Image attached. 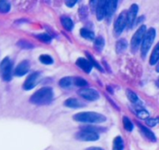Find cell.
Wrapping results in <instances>:
<instances>
[{
    "instance_id": "6da1fadb",
    "label": "cell",
    "mask_w": 159,
    "mask_h": 150,
    "mask_svg": "<svg viewBox=\"0 0 159 150\" xmlns=\"http://www.w3.org/2000/svg\"><path fill=\"white\" fill-rule=\"evenodd\" d=\"M53 96L54 94L52 88H42L32 95L30 102L36 105H47L51 103Z\"/></svg>"
},
{
    "instance_id": "7a4b0ae2",
    "label": "cell",
    "mask_w": 159,
    "mask_h": 150,
    "mask_svg": "<svg viewBox=\"0 0 159 150\" xmlns=\"http://www.w3.org/2000/svg\"><path fill=\"white\" fill-rule=\"evenodd\" d=\"M73 119L77 122L82 123H90V124H101L106 122L107 118L100 113L97 112H79L74 115Z\"/></svg>"
},
{
    "instance_id": "3957f363",
    "label": "cell",
    "mask_w": 159,
    "mask_h": 150,
    "mask_svg": "<svg viewBox=\"0 0 159 150\" xmlns=\"http://www.w3.org/2000/svg\"><path fill=\"white\" fill-rule=\"evenodd\" d=\"M156 38V30L153 27H150L149 29L146 30L143 41L141 43V56L143 58L146 57L148 54L150 47L152 45L153 41Z\"/></svg>"
},
{
    "instance_id": "277c9868",
    "label": "cell",
    "mask_w": 159,
    "mask_h": 150,
    "mask_svg": "<svg viewBox=\"0 0 159 150\" xmlns=\"http://www.w3.org/2000/svg\"><path fill=\"white\" fill-rule=\"evenodd\" d=\"M75 137L77 140H81V141H96L99 138L97 132L89 129L87 127H84L83 130L77 132Z\"/></svg>"
},
{
    "instance_id": "5b68a950",
    "label": "cell",
    "mask_w": 159,
    "mask_h": 150,
    "mask_svg": "<svg viewBox=\"0 0 159 150\" xmlns=\"http://www.w3.org/2000/svg\"><path fill=\"white\" fill-rule=\"evenodd\" d=\"M146 26H141L139 27L138 29L136 30V32L134 34L133 37L131 39V42H130V46H131V51L132 52H136L138 51L139 47L141 46V43L143 41V38L144 35L146 33Z\"/></svg>"
},
{
    "instance_id": "8992f818",
    "label": "cell",
    "mask_w": 159,
    "mask_h": 150,
    "mask_svg": "<svg viewBox=\"0 0 159 150\" xmlns=\"http://www.w3.org/2000/svg\"><path fill=\"white\" fill-rule=\"evenodd\" d=\"M11 70L12 65L9 57H5L0 65V72L3 80L5 81H9L11 80Z\"/></svg>"
},
{
    "instance_id": "52a82bcc",
    "label": "cell",
    "mask_w": 159,
    "mask_h": 150,
    "mask_svg": "<svg viewBox=\"0 0 159 150\" xmlns=\"http://www.w3.org/2000/svg\"><path fill=\"white\" fill-rule=\"evenodd\" d=\"M127 27V11H123L120 15L118 16L117 20L114 23V35L119 36L123 32L124 28Z\"/></svg>"
},
{
    "instance_id": "ba28073f",
    "label": "cell",
    "mask_w": 159,
    "mask_h": 150,
    "mask_svg": "<svg viewBox=\"0 0 159 150\" xmlns=\"http://www.w3.org/2000/svg\"><path fill=\"white\" fill-rule=\"evenodd\" d=\"M78 94L87 101H97L99 98V94L97 90L93 88H82L78 91Z\"/></svg>"
},
{
    "instance_id": "9c48e42d",
    "label": "cell",
    "mask_w": 159,
    "mask_h": 150,
    "mask_svg": "<svg viewBox=\"0 0 159 150\" xmlns=\"http://www.w3.org/2000/svg\"><path fill=\"white\" fill-rule=\"evenodd\" d=\"M138 12V5L134 4L130 6L129 10L127 12V27L132 28L136 20V15Z\"/></svg>"
},
{
    "instance_id": "30bf717a",
    "label": "cell",
    "mask_w": 159,
    "mask_h": 150,
    "mask_svg": "<svg viewBox=\"0 0 159 150\" xmlns=\"http://www.w3.org/2000/svg\"><path fill=\"white\" fill-rule=\"evenodd\" d=\"M40 80V73H34L26 78V81L23 84V88L25 90H31L36 86Z\"/></svg>"
},
{
    "instance_id": "8fae6325",
    "label": "cell",
    "mask_w": 159,
    "mask_h": 150,
    "mask_svg": "<svg viewBox=\"0 0 159 150\" xmlns=\"http://www.w3.org/2000/svg\"><path fill=\"white\" fill-rule=\"evenodd\" d=\"M107 0H98L96 5V16L98 21H102L106 15V7Z\"/></svg>"
},
{
    "instance_id": "7c38bea8",
    "label": "cell",
    "mask_w": 159,
    "mask_h": 150,
    "mask_svg": "<svg viewBox=\"0 0 159 150\" xmlns=\"http://www.w3.org/2000/svg\"><path fill=\"white\" fill-rule=\"evenodd\" d=\"M118 5V0H107V7H106V15L107 20H110L115 12Z\"/></svg>"
},
{
    "instance_id": "4fadbf2b",
    "label": "cell",
    "mask_w": 159,
    "mask_h": 150,
    "mask_svg": "<svg viewBox=\"0 0 159 150\" xmlns=\"http://www.w3.org/2000/svg\"><path fill=\"white\" fill-rule=\"evenodd\" d=\"M30 69V64L27 60H24L20 62L15 69L16 76H24L25 74L28 73Z\"/></svg>"
},
{
    "instance_id": "5bb4252c",
    "label": "cell",
    "mask_w": 159,
    "mask_h": 150,
    "mask_svg": "<svg viewBox=\"0 0 159 150\" xmlns=\"http://www.w3.org/2000/svg\"><path fill=\"white\" fill-rule=\"evenodd\" d=\"M77 65L78 67L81 68L83 71L86 73H90V72H91L92 69H93V65H92L91 62H90L89 60H87V59L84 58V57H79V58L77 59Z\"/></svg>"
},
{
    "instance_id": "9a60e30c",
    "label": "cell",
    "mask_w": 159,
    "mask_h": 150,
    "mask_svg": "<svg viewBox=\"0 0 159 150\" xmlns=\"http://www.w3.org/2000/svg\"><path fill=\"white\" fill-rule=\"evenodd\" d=\"M64 105L67 106V107H69V108H74V109H76V108H82V107L84 106V104H83L82 102H80L77 99L75 98H69L68 100H66L64 102Z\"/></svg>"
},
{
    "instance_id": "2e32d148",
    "label": "cell",
    "mask_w": 159,
    "mask_h": 150,
    "mask_svg": "<svg viewBox=\"0 0 159 150\" xmlns=\"http://www.w3.org/2000/svg\"><path fill=\"white\" fill-rule=\"evenodd\" d=\"M159 61V41L157 43V45L155 46L153 51L150 55L149 57V64L151 65H155Z\"/></svg>"
},
{
    "instance_id": "e0dca14e",
    "label": "cell",
    "mask_w": 159,
    "mask_h": 150,
    "mask_svg": "<svg viewBox=\"0 0 159 150\" xmlns=\"http://www.w3.org/2000/svg\"><path fill=\"white\" fill-rule=\"evenodd\" d=\"M61 23H62L63 28H65L67 31H70V30H72L73 26H74L73 21H72L71 19L69 18V17H67V16H62V17H61Z\"/></svg>"
},
{
    "instance_id": "ac0fdd59",
    "label": "cell",
    "mask_w": 159,
    "mask_h": 150,
    "mask_svg": "<svg viewBox=\"0 0 159 150\" xmlns=\"http://www.w3.org/2000/svg\"><path fill=\"white\" fill-rule=\"evenodd\" d=\"M139 126H140V128L142 130V133H143L144 136L148 139L150 141H152V142H155V141H157V138H156V136L155 134L150 131L149 129H148L147 127H145V126H143V125H141V124H139Z\"/></svg>"
},
{
    "instance_id": "d6986e66",
    "label": "cell",
    "mask_w": 159,
    "mask_h": 150,
    "mask_svg": "<svg viewBox=\"0 0 159 150\" xmlns=\"http://www.w3.org/2000/svg\"><path fill=\"white\" fill-rule=\"evenodd\" d=\"M124 141L120 136H117L114 138L113 144V150H123Z\"/></svg>"
},
{
    "instance_id": "ffe728a7",
    "label": "cell",
    "mask_w": 159,
    "mask_h": 150,
    "mask_svg": "<svg viewBox=\"0 0 159 150\" xmlns=\"http://www.w3.org/2000/svg\"><path fill=\"white\" fill-rule=\"evenodd\" d=\"M80 35L83 38L89 40V41H93L95 39V36H94V33L91 30H89L87 28H81L80 30Z\"/></svg>"
},
{
    "instance_id": "44dd1931",
    "label": "cell",
    "mask_w": 159,
    "mask_h": 150,
    "mask_svg": "<svg viewBox=\"0 0 159 150\" xmlns=\"http://www.w3.org/2000/svg\"><path fill=\"white\" fill-rule=\"evenodd\" d=\"M59 84L62 88H70V86H72V84H74V79L71 77H64L60 80Z\"/></svg>"
},
{
    "instance_id": "7402d4cb",
    "label": "cell",
    "mask_w": 159,
    "mask_h": 150,
    "mask_svg": "<svg viewBox=\"0 0 159 150\" xmlns=\"http://www.w3.org/2000/svg\"><path fill=\"white\" fill-rule=\"evenodd\" d=\"M127 47H128V41L125 39H120L116 43V51L117 53H122L124 51H126Z\"/></svg>"
},
{
    "instance_id": "603a6c76",
    "label": "cell",
    "mask_w": 159,
    "mask_h": 150,
    "mask_svg": "<svg viewBox=\"0 0 159 150\" xmlns=\"http://www.w3.org/2000/svg\"><path fill=\"white\" fill-rule=\"evenodd\" d=\"M104 45H105V40H104V38L102 36H98L95 39V41H94V48H95V50L97 51H102Z\"/></svg>"
},
{
    "instance_id": "cb8c5ba5",
    "label": "cell",
    "mask_w": 159,
    "mask_h": 150,
    "mask_svg": "<svg viewBox=\"0 0 159 150\" xmlns=\"http://www.w3.org/2000/svg\"><path fill=\"white\" fill-rule=\"evenodd\" d=\"M11 9V5L8 0H0V12L7 13Z\"/></svg>"
},
{
    "instance_id": "d4e9b609",
    "label": "cell",
    "mask_w": 159,
    "mask_h": 150,
    "mask_svg": "<svg viewBox=\"0 0 159 150\" xmlns=\"http://www.w3.org/2000/svg\"><path fill=\"white\" fill-rule=\"evenodd\" d=\"M126 93H127V96H128V100H129L131 103L135 104V103H137V102H138V96H137V94L134 93V92H133L132 90L128 89Z\"/></svg>"
},
{
    "instance_id": "484cf974",
    "label": "cell",
    "mask_w": 159,
    "mask_h": 150,
    "mask_svg": "<svg viewBox=\"0 0 159 150\" xmlns=\"http://www.w3.org/2000/svg\"><path fill=\"white\" fill-rule=\"evenodd\" d=\"M86 55H87V57H88V60L91 62V64H92V65H93V66L96 67L98 70H99V71H101V72H104V69L102 68V66H101V65H99V64H98V63L97 61H96V60H95V59H94V58H93V57H92L89 53H88V52H86Z\"/></svg>"
},
{
    "instance_id": "4316f807",
    "label": "cell",
    "mask_w": 159,
    "mask_h": 150,
    "mask_svg": "<svg viewBox=\"0 0 159 150\" xmlns=\"http://www.w3.org/2000/svg\"><path fill=\"white\" fill-rule=\"evenodd\" d=\"M123 126L125 130H127L128 132H131L134 128V125L132 122L130 121V119L127 118V117H123Z\"/></svg>"
},
{
    "instance_id": "83f0119b",
    "label": "cell",
    "mask_w": 159,
    "mask_h": 150,
    "mask_svg": "<svg viewBox=\"0 0 159 150\" xmlns=\"http://www.w3.org/2000/svg\"><path fill=\"white\" fill-rule=\"evenodd\" d=\"M40 61L44 65H51L53 64V58L49 55H41L40 57Z\"/></svg>"
},
{
    "instance_id": "f1b7e54d",
    "label": "cell",
    "mask_w": 159,
    "mask_h": 150,
    "mask_svg": "<svg viewBox=\"0 0 159 150\" xmlns=\"http://www.w3.org/2000/svg\"><path fill=\"white\" fill-rule=\"evenodd\" d=\"M87 81L84 80L82 78H76V79H74V85H76L77 87L84 88V87L87 86Z\"/></svg>"
},
{
    "instance_id": "f546056e",
    "label": "cell",
    "mask_w": 159,
    "mask_h": 150,
    "mask_svg": "<svg viewBox=\"0 0 159 150\" xmlns=\"http://www.w3.org/2000/svg\"><path fill=\"white\" fill-rule=\"evenodd\" d=\"M136 115H137V117H138V118H140V119H148L149 116V112H148L146 109H138V110L136 111Z\"/></svg>"
},
{
    "instance_id": "4dcf8cb0",
    "label": "cell",
    "mask_w": 159,
    "mask_h": 150,
    "mask_svg": "<svg viewBox=\"0 0 159 150\" xmlns=\"http://www.w3.org/2000/svg\"><path fill=\"white\" fill-rule=\"evenodd\" d=\"M36 37L41 41H45V42H49L52 39L51 36L48 34H41V35H38Z\"/></svg>"
},
{
    "instance_id": "1f68e13d",
    "label": "cell",
    "mask_w": 159,
    "mask_h": 150,
    "mask_svg": "<svg viewBox=\"0 0 159 150\" xmlns=\"http://www.w3.org/2000/svg\"><path fill=\"white\" fill-rule=\"evenodd\" d=\"M146 124L150 127L156 126L157 124H159V118H155V119H148L146 120Z\"/></svg>"
},
{
    "instance_id": "d6a6232c",
    "label": "cell",
    "mask_w": 159,
    "mask_h": 150,
    "mask_svg": "<svg viewBox=\"0 0 159 150\" xmlns=\"http://www.w3.org/2000/svg\"><path fill=\"white\" fill-rule=\"evenodd\" d=\"M18 45L20 46L22 49H31L33 48V45H32L30 42L25 41V40H22V41H20L18 42Z\"/></svg>"
},
{
    "instance_id": "836d02e7",
    "label": "cell",
    "mask_w": 159,
    "mask_h": 150,
    "mask_svg": "<svg viewBox=\"0 0 159 150\" xmlns=\"http://www.w3.org/2000/svg\"><path fill=\"white\" fill-rule=\"evenodd\" d=\"M77 0H65V4H66L67 6L69 7H72L74 5H76Z\"/></svg>"
},
{
    "instance_id": "e575fe53",
    "label": "cell",
    "mask_w": 159,
    "mask_h": 150,
    "mask_svg": "<svg viewBox=\"0 0 159 150\" xmlns=\"http://www.w3.org/2000/svg\"><path fill=\"white\" fill-rule=\"evenodd\" d=\"M98 0H90V5L92 7V9H96V5Z\"/></svg>"
},
{
    "instance_id": "d590c367",
    "label": "cell",
    "mask_w": 159,
    "mask_h": 150,
    "mask_svg": "<svg viewBox=\"0 0 159 150\" xmlns=\"http://www.w3.org/2000/svg\"><path fill=\"white\" fill-rule=\"evenodd\" d=\"M85 150H104L101 148H97V147H92V148H88Z\"/></svg>"
},
{
    "instance_id": "8d00e7d4",
    "label": "cell",
    "mask_w": 159,
    "mask_h": 150,
    "mask_svg": "<svg viewBox=\"0 0 159 150\" xmlns=\"http://www.w3.org/2000/svg\"><path fill=\"white\" fill-rule=\"evenodd\" d=\"M156 70H157V72L159 73V63L157 64V68H156Z\"/></svg>"
},
{
    "instance_id": "74e56055",
    "label": "cell",
    "mask_w": 159,
    "mask_h": 150,
    "mask_svg": "<svg viewBox=\"0 0 159 150\" xmlns=\"http://www.w3.org/2000/svg\"><path fill=\"white\" fill-rule=\"evenodd\" d=\"M157 87H159V78L158 80H157Z\"/></svg>"
}]
</instances>
